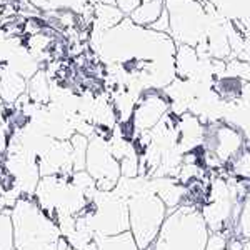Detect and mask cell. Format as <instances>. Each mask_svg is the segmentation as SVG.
I'll list each match as a JSON object with an SVG mask.
<instances>
[{
  "mask_svg": "<svg viewBox=\"0 0 250 250\" xmlns=\"http://www.w3.org/2000/svg\"><path fill=\"white\" fill-rule=\"evenodd\" d=\"M210 235L195 204L180 205L168 212L148 250H204Z\"/></svg>",
  "mask_w": 250,
  "mask_h": 250,
  "instance_id": "cell-1",
  "label": "cell"
},
{
  "mask_svg": "<svg viewBox=\"0 0 250 250\" xmlns=\"http://www.w3.org/2000/svg\"><path fill=\"white\" fill-rule=\"evenodd\" d=\"M12 212L15 245L19 250H62L59 227L30 200H19Z\"/></svg>",
  "mask_w": 250,
  "mask_h": 250,
  "instance_id": "cell-2",
  "label": "cell"
},
{
  "mask_svg": "<svg viewBox=\"0 0 250 250\" xmlns=\"http://www.w3.org/2000/svg\"><path fill=\"white\" fill-rule=\"evenodd\" d=\"M128 208V232L134 237L137 247L140 250H147L155 242L160 232L165 217H167V207L150 188L140 185L130 199L127 200Z\"/></svg>",
  "mask_w": 250,
  "mask_h": 250,
  "instance_id": "cell-3",
  "label": "cell"
},
{
  "mask_svg": "<svg viewBox=\"0 0 250 250\" xmlns=\"http://www.w3.org/2000/svg\"><path fill=\"white\" fill-rule=\"evenodd\" d=\"M97 242H99L97 250H140L128 230L117 233V235H100Z\"/></svg>",
  "mask_w": 250,
  "mask_h": 250,
  "instance_id": "cell-4",
  "label": "cell"
},
{
  "mask_svg": "<svg viewBox=\"0 0 250 250\" xmlns=\"http://www.w3.org/2000/svg\"><path fill=\"white\" fill-rule=\"evenodd\" d=\"M233 235L240 237L242 240H250V190L240 204L239 215L233 224Z\"/></svg>",
  "mask_w": 250,
  "mask_h": 250,
  "instance_id": "cell-5",
  "label": "cell"
},
{
  "mask_svg": "<svg viewBox=\"0 0 250 250\" xmlns=\"http://www.w3.org/2000/svg\"><path fill=\"white\" fill-rule=\"evenodd\" d=\"M230 175L240 180H250V148L249 145L244 147L233 159L229 162Z\"/></svg>",
  "mask_w": 250,
  "mask_h": 250,
  "instance_id": "cell-6",
  "label": "cell"
},
{
  "mask_svg": "<svg viewBox=\"0 0 250 250\" xmlns=\"http://www.w3.org/2000/svg\"><path fill=\"white\" fill-rule=\"evenodd\" d=\"M14 233H12V219L9 213H0V250H12L14 244Z\"/></svg>",
  "mask_w": 250,
  "mask_h": 250,
  "instance_id": "cell-7",
  "label": "cell"
},
{
  "mask_svg": "<svg viewBox=\"0 0 250 250\" xmlns=\"http://www.w3.org/2000/svg\"><path fill=\"white\" fill-rule=\"evenodd\" d=\"M204 250H227V235L219 232H212L208 235Z\"/></svg>",
  "mask_w": 250,
  "mask_h": 250,
  "instance_id": "cell-8",
  "label": "cell"
},
{
  "mask_svg": "<svg viewBox=\"0 0 250 250\" xmlns=\"http://www.w3.org/2000/svg\"><path fill=\"white\" fill-rule=\"evenodd\" d=\"M242 250H250V240L244 242V247H242Z\"/></svg>",
  "mask_w": 250,
  "mask_h": 250,
  "instance_id": "cell-9",
  "label": "cell"
}]
</instances>
